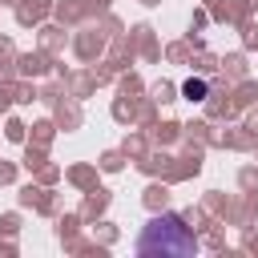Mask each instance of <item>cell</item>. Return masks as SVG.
<instances>
[{
	"label": "cell",
	"mask_w": 258,
	"mask_h": 258,
	"mask_svg": "<svg viewBox=\"0 0 258 258\" xmlns=\"http://www.w3.org/2000/svg\"><path fill=\"white\" fill-rule=\"evenodd\" d=\"M137 254H173V258H194L198 254V238L189 234V226L177 214H161L145 226V234L137 238Z\"/></svg>",
	"instance_id": "obj_1"
},
{
	"label": "cell",
	"mask_w": 258,
	"mask_h": 258,
	"mask_svg": "<svg viewBox=\"0 0 258 258\" xmlns=\"http://www.w3.org/2000/svg\"><path fill=\"white\" fill-rule=\"evenodd\" d=\"M202 93H206L202 81H185V97H189V101H202Z\"/></svg>",
	"instance_id": "obj_2"
}]
</instances>
